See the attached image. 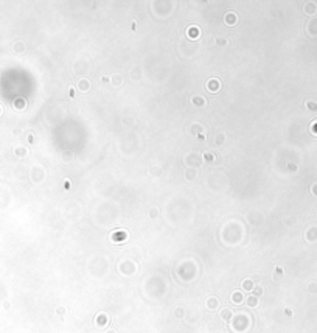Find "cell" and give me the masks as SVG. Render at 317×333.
Segmentation results:
<instances>
[{
    "label": "cell",
    "mask_w": 317,
    "mask_h": 333,
    "mask_svg": "<svg viewBox=\"0 0 317 333\" xmlns=\"http://www.w3.org/2000/svg\"><path fill=\"white\" fill-rule=\"evenodd\" d=\"M225 19H227V23H229V25H232V23H235V22H236V16H235V14H232V13H229Z\"/></svg>",
    "instance_id": "6da1fadb"
},
{
    "label": "cell",
    "mask_w": 317,
    "mask_h": 333,
    "mask_svg": "<svg viewBox=\"0 0 317 333\" xmlns=\"http://www.w3.org/2000/svg\"><path fill=\"white\" fill-rule=\"evenodd\" d=\"M79 87H81L83 90L84 89H89V83L86 81V80H83V81H79Z\"/></svg>",
    "instance_id": "7a4b0ae2"
},
{
    "label": "cell",
    "mask_w": 317,
    "mask_h": 333,
    "mask_svg": "<svg viewBox=\"0 0 317 333\" xmlns=\"http://www.w3.org/2000/svg\"><path fill=\"white\" fill-rule=\"evenodd\" d=\"M204 156L207 157V160H213V154H208V153H205Z\"/></svg>",
    "instance_id": "3957f363"
}]
</instances>
